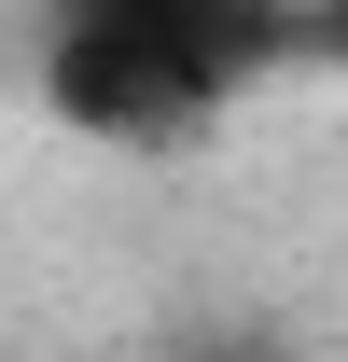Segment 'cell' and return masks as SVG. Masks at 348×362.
Returning <instances> with one entry per match:
<instances>
[{"label": "cell", "mask_w": 348, "mask_h": 362, "mask_svg": "<svg viewBox=\"0 0 348 362\" xmlns=\"http://www.w3.org/2000/svg\"><path fill=\"white\" fill-rule=\"evenodd\" d=\"M209 362H265V349H209Z\"/></svg>", "instance_id": "obj_3"}, {"label": "cell", "mask_w": 348, "mask_h": 362, "mask_svg": "<svg viewBox=\"0 0 348 362\" xmlns=\"http://www.w3.org/2000/svg\"><path fill=\"white\" fill-rule=\"evenodd\" d=\"M237 56L168 42V28H42V112L70 139H112V153H181L195 126L237 112Z\"/></svg>", "instance_id": "obj_1"}, {"label": "cell", "mask_w": 348, "mask_h": 362, "mask_svg": "<svg viewBox=\"0 0 348 362\" xmlns=\"http://www.w3.org/2000/svg\"><path fill=\"white\" fill-rule=\"evenodd\" d=\"M42 28H168V42L265 70V56H293V0H56Z\"/></svg>", "instance_id": "obj_2"}]
</instances>
